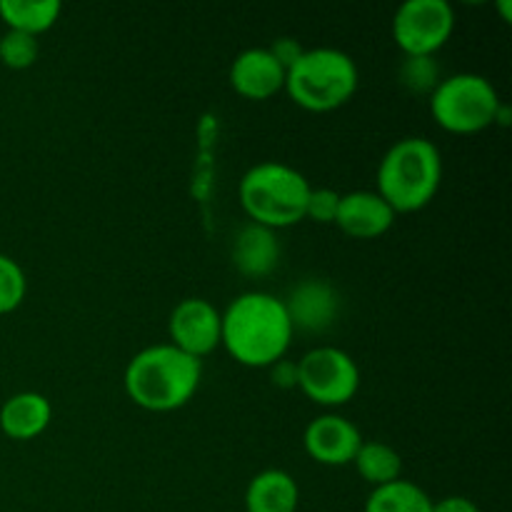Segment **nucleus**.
<instances>
[{"instance_id":"obj_1","label":"nucleus","mask_w":512,"mask_h":512,"mask_svg":"<svg viewBox=\"0 0 512 512\" xmlns=\"http://www.w3.org/2000/svg\"><path fill=\"white\" fill-rule=\"evenodd\" d=\"M293 325L283 298L270 293H243L223 313L220 345L245 368H273L293 343Z\"/></svg>"},{"instance_id":"obj_2","label":"nucleus","mask_w":512,"mask_h":512,"mask_svg":"<svg viewBox=\"0 0 512 512\" xmlns=\"http://www.w3.org/2000/svg\"><path fill=\"white\" fill-rule=\"evenodd\" d=\"M203 380V360L175 345H150L133 355L123 375L128 398L148 413H173L195 398Z\"/></svg>"},{"instance_id":"obj_3","label":"nucleus","mask_w":512,"mask_h":512,"mask_svg":"<svg viewBox=\"0 0 512 512\" xmlns=\"http://www.w3.org/2000/svg\"><path fill=\"white\" fill-rule=\"evenodd\" d=\"M443 183V155L428 138H403L390 145L378 168L375 193L395 215L418 213L433 203Z\"/></svg>"},{"instance_id":"obj_4","label":"nucleus","mask_w":512,"mask_h":512,"mask_svg":"<svg viewBox=\"0 0 512 512\" xmlns=\"http://www.w3.org/2000/svg\"><path fill=\"white\" fill-rule=\"evenodd\" d=\"M313 185L293 165L265 160L240 178V205L250 223L280 230L305 220V203Z\"/></svg>"},{"instance_id":"obj_5","label":"nucleus","mask_w":512,"mask_h":512,"mask_svg":"<svg viewBox=\"0 0 512 512\" xmlns=\"http://www.w3.org/2000/svg\"><path fill=\"white\" fill-rule=\"evenodd\" d=\"M358 65L338 48H313L285 73V93L310 113H330L350 103L358 90Z\"/></svg>"},{"instance_id":"obj_6","label":"nucleus","mask_w":512,"mask_h":512,"mask_svg":"<svg viewBox=\"0 0 512 512\" xmlns=\"http://www.w3.org/2000/svg\"><path fill=\"white\" fill-rule=\"evenodd\" d=\"M503 100L485 75L455 73L430 93L435 123L453 135H475L495 125Z\"/></svg>"},{"instance_id":"obj_7","label":"nucleus","mask_w":512,"mask_h":512,"mask_svg":"<svg viewBox=\"0 0 512 512\" xmlns=\"http://www.w3.org/2000/svg\"><path fill=\"white\" fill-rule=\"evenodd\" d=\"M298 388L323 408H340L358 395L360 368L345 350L323 345L298 360Z\"/></svg>"},{"instance_id":"obj_8","label":"nucleus","mask_w":512,"mask_h":512,"mask_svg":"<svg viewBox=\"0 0 512 512\" xmlns=\"http://www.w3.org/2000/svg\"><path fill=\"white\" fill-rule=\"evenodd\" d=\"M455 30L448 0H408L393 18V40L405 58H435Z\"/></svg>"},{"instance_id":"obj_9","label":"nucleus","mask_w":512,"mask_h":512,"mask_svg":"<svg viewBox=\"0 0 512 512\" xmlns=\"http://www.w3.org/2000/svg\"><path fill=\"white\" fill-rule=\"evenodd\" d=\"M168 333L170 345L203 360L220 348L223 313L205 298H185L170 313Z\"/></svg>"},{"instance_id":"obj_10","label":"nucleus","mask_w":512,"mask_h":512,"mask_svg":"<svg viewBox=\"0 0 512 512\" xmlns=\"http://www.w3.org/2000/svg\"><path fill=\"white\" fill-rule=\"evenodd\" d=\"M283 305L288 310L293 333L320 335L328 333L338 323L343 300H340V293L328 280L308 278L300 280L295 288H290Z\"/></svg>"},{"instance_id":"obj_11","label":"nucleus","mask_w":512,"mask_h":512,"mask_svg":"<svg viewBox=\"0 0 512 512\" xmlns=\"http://www.w3.org/2000/svg\"><path fill=\"white\" fill-rule=\"evenodd\" d=\"M363 445V435L355 428L353 420L343 415H320L305 428L303 448L315 463L328 468H343L350 465Z\"/></svg>"},{"instance_id":"obj_12","label":"nucleus","mask_w":512,"mask_h":512,"mask_svg":"<svg viewBox=\"0 0 512 512\" xmlns=\"http://www.w3.org/2000/svg\"><path fill=\"white\" fill-rule=\"evenodd\" d=\"M395 218L388 203L373 190H355V193L340 195L335 225L353 240H375L383 238L393 228Z\"/></svg>"},{"instance_id":"obj_13","label":"nucleus","mask_w":512,"mask_h":512,"mask_svg":"<svg viewBox=\"0 0 512 512\" xmlns=\"http://www.w3.org/2000/svg\"><path fill=\"white\" fill-rule=\"evenodd\" d=\"M230 85L240 98L268 100L285 90V68L268 48H248L230 65Z\"/></svg>"},{"instance_id":"obj_14","label":"nucleus","mask_w":512,"mask_h":512,"mask_svg":"<svg viewBox=\"0 0 512 512\" xmlns=\"http://www.w3.org/2000/svg\"><path fill=\"white\" fill-rule=\"evenodd\" d=\"M280 263V240L275 230L248 223L233 240V265L245 278H265Z\"/></svg>"},{"instance_id":"obj_15","label":"nucleus","mask_w":512,"mask_h":512,"mask_svg":"<svg viewBox=\"0 0 512 512\" xmlns=\"http://www.w3.org/2000/svg\"><path fill=\"white\" fill-rule=\"evenodd\" d=\"M53 405L40 393H18L0 408V430L10 440H33L48 430Z\"/></svg>"},{"instance_id":"obj_16","label":"nucleus","mask_w":512,"mask_h":512,"mask_svg":"<svg viewBox=\"0 0 512 512\" xmlns=\"http://www.w3.org/2000/svg\"><path fill=\"white\" fill-rule=\"evenodd\" d=\"M300 488L285 470L270 468L255 475L245 490V512H298Z\"/></svg>"},{"instance_id":"obj_17","label":"nucleus","mask_w":512,"mask_h":512,"mask_svg":"<svg viewBox=\"0 0 512 512\" xmlns=\"http://www.w3.org/2000/svg\"><path fill=\"white\" fill-rule=\"evenodd\" d=\"M63 5L58 0H0V18L8 30H18L25 35L48 33L60 18Z\"/></svg>"},{"instance_id":"obj_18","label":"nucleus","mask_w":512,"mask_h":512,"mask_svg":"<svg viewBox=\"0 0 512 512\" xmlns=\"http://www.w3.org/2000/svg\"><path fill=\"white\" fill-rule=\"evenodd\" d=\"M363 512H433V500L420 485L400 478L373 488Z\"/></svg>"},{"instance_id":"obj_19","label":"nucleus","mask_w":512,"mask_h":512,"mask_svg":"<svg viewBox=\"0 0 512 512\" xmlns=\"http://www.w3.org/2000/svg\"><path fill=\"white\" fill-rule=\"evenodd\" d=\"M353 465L358 468L360 478L373 485V488L395 483L403 475V460H400L398 450H393L385 443H378V440H373V443H365L363 440Z\"/></svg>"},{"instance_id":"obj_20","label":"nucleus","mask_w":512,"mask_h":512,"mask_svg":"<svg viewBox=\"0 0 512 512\" xmlns=\"http://www.w3.org/2000/svg\"><path fill=\"white\" fill-rule=\"evenodd\" d=\"M400 85L415 95H430L443 80L435 58H405L398 70Z\"/></svg>"},{"instance_id":"obj_21","label":"nucleus","mask_w":512,"mask_h":512,"mask_svg":"<svg viewBox=\"0 0 512 512\" xmlns=\"http://www.w3.org/2000/svg\"><path fill=\"white\" fill-rule=\"evenodd\" d=\"M28 293V280L23 268L10 255L0 253V315H8L20 308Z\"/></svg>"},{"instance_id":"obj_22","label":"nucleus","mask_w":512,"mask_h":512,"mask_svg":"<svg viewBox=\"0 0 512 512\" xmlns=\"http://www.w3.org/2000/svg\"><path fill=\"white\" fill-rule=\"evenodd\" d=\"M38 38L18 33V30H5L0 38V60L10 70H25L38 60Z\"/></svg>"},{"instance_id":"obj_23","label":"nucleus","mask_w":512,"mask_h":512,"mask_svg":"<svg viewBox=\"0 0 512 512\" xmlns=\"http://www.w3.org/2000/svg\"><path fill=\"white\" fill-rule=\"evenodd\" d=\"M340 193L333 188H310L308 203H305V220H313L320 225H335L338 215Z\"/></svg>"},{"instance_id":"obj_24","label":"nucleus","mask_w":512,"mask_h":512,"mask_svg":"<svg viewBox=\"0 0 512 512\" xmlns=\"http://www.w3.org/2000/svg\"><path fill=\"white\" fill-rule=\"evenodd\" d=\"M268 50H270V53H273V58L278 60L280 65H283L285 73H288V70L295 65V60H298L300 55L305 53V48L295 38H278V40H273V45H270Z\"/></svg>"},{"instance_id":"obj_25","label":"nucleus","mask_w":512,"mask_h":512,"mask_svg":"<svg viewBox=\"0 0 512 512\" xmlns=\"http://www.w3.org/2000/svg\"><path fill=\"white\" fill-rule=\"evenodd\" d=\"M270 375H273V383L278 385V388H298V363H288L285 358L278 360V363L270 368Z\"/></svg>"},{"instance_id":"obj_26","label":"nucleus","mask_w":512,"mask_h":512,"mask_svg":"<svg viewBox=\"0 0 512 512\" xmlns=\"http://www.w3.org/2000/svg\"><path fill=\"white\" fill-rule=\"evenodd\" d=\"M433 512H480V508L463 495H450V498L433 503Z\"/></svg>"},{"instance_id":"obj_27","label":"nucleus","mask_w":512,"mask_h":512,"mask_svg":"<svg viewBox=\"0 0 512 512\" xmlns=\"http://www.w3.org/2000/svg\"><path fill=\"white\" fill-rule=\"evenodd\" d=\"M500 10H503L505 23H510V0H503V3H500Z\"/></svg>"}]
</instances>
